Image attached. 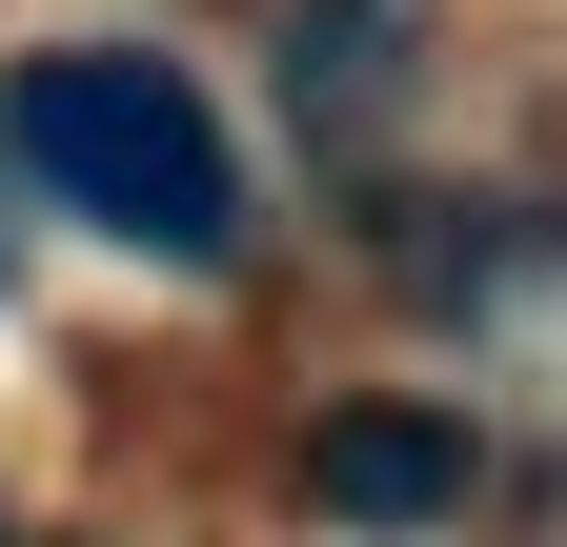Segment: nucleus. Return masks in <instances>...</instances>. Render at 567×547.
I'll return each instance as SVG.
<instances>
[{"mask_svg": "<svg viewBox=\"0 0 567 547\" xmlns=\"http://www.w3.org/2000/svg\"><path fill=\"white\" fill-rule=\"evenodd\" d=\"M466 487V426H425V405H365V426H324V507H365V527H425Z\"/></svg>", "mask_w": 567, "mask_h": 547, "instance_id": "nucleus-2", "label": "nucleus"}, {"mask_svg": "<svg viewBox=\"0 0 567 547\" xmlns=\"http://www.w3.org/2000/svg\"><path fill=\"white\" fill-rule=\"evenodd\" d=\"M0 122H21V163L82 203V224H122L142 264H224V244H244L224 122H203L183 61H142V41H41L21 82H0Z\"/></svg>", "mask_w": 567, "mask_h": 547, "instance_id": "nucleus-1", "label": "nucleus"}]
</instances>
